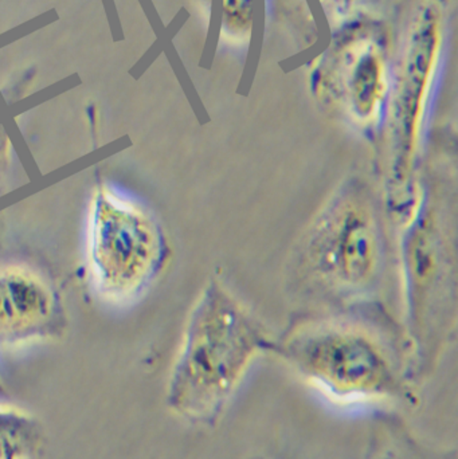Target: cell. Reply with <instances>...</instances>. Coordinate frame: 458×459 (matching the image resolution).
Segmentation results:
<instances>
[{
	"label": "cell",
	"instance_id": "1",
	"mask_svg": "<svg viewBox=\"0 0 458 459\" xmlns=\"http://www.w3.org/2000/svg\"><path fill=\"white\" fill-rule=\"evenodd\" d=\"M282 355L330 406L341 411L406 414L421 404L416 377L394 356L359 332L298 337Z\"/></svg>",
	"mask_w": 458,
	"mask_h": 459
},
{
	"label": "cell",
	"instance_id": "2",
	"mask_svg": "<svg viewBox=\"0 0 458 459\" xmlns=\"http://www.w3.org/2000/svg\"><path fill=\"white\" fill-rule=\"evenodd\" d=\"M263 347L261 334L238 307L212 294L172 372L169 411L194 428H217Z\"/></svg>",
	"mask_w": 458,
	"mask_h": 459
},
{
	"label": "cell",
	"instance_id": "3",
	"mask_svg": "<svg viewBox=\"0 0 458 459\" xmlns=\"http://www.w3.org/2000/svg\"><path fill=\"white\" fill-rule=\"evenodd\" d=\"M443 13L437 0H421L411 13L395 69L394 109L405 129L419 120L443 48Z\"/></svg>",
	"mask_w": 458,
	"mask_h": 459
},
{
	"label": "cell",
	"instance_id": "4",
	"mask_svg": "<svg viewBox=\"0 0 458 459\" xmlns=\"http://www.w3.org/2000/svg\"><path fill=\"white\" fill-rule=\"evenodd\" d=\"M319 253L322 264L344 282H365L378 259V237L370 214L359 206L341 210L323 237Z\"/></svg>",
	"mask_w": 458,
	"mask_h": 459
},
{
	"label": "cell",
	"instance_id": "5",
	"mask_svg": "<svg viewBox=\"0 0 458 459\" xmlns=\"http://www.w3.org/2000/svg\"><path fill=\"white\" fill-rule=\"evenodd\" d=\"M347 42L336 56V64L355 115L370 118L386 93V59L371 38L354 37Z\"/></svg>",
	"mask_w": 458,
	"mask_h": 459
},
{
	"label": "cell",
	"instance_id": "6",
	"mask_svg": "<svg viewBox=\"0 0 458 459\" xmlns=\"http://www.w3.org/2000/svg\"><path fill=\"white\" fill-rule=\"evenodd\" d=\"M365 459H457V450L435 446L419 438L402 414L371 415Z\"/></svg>",
	"mask_w": 458,
	"mask_h": 459
},
{
	"label": "cell",
	"instance_id": "7",
	"mask_svg": "<svg viewBox=\"0 0 458 459\" xmlns=\"http://www.w3.org/2000/svg\"><path fill=\"white\" fill-rule=\"evenodd\" d=\"M45 439V429L37 418L0 403V459L38 458Z\"/></svg>",
	"mask_w": 458,
	"mask_h": 459
},
{
	"label": "cell",
	"instance_id": "8",
	"mask_svg": "<svg viewBox=\"0 0 458 459\" xmlns=\"http://www.w3.org/2000/svg\"><path fill=\"white\" fill-rule=\"evenodd\" d=\"M255 0H222V30L230 39H245L252 31Z\"/></svg>",
	"mask_w": 458,
	"mask_h": 459
},
{
	"label": "cell",
	"instance_id": "9",
	"mask_svg": "<svg viewBox=\"0 0 458 459\" xmlns=\"http://www.w3.org/2000/svg\"><path fill=\"white\" fill-rule=\"evenodd\" d=\"M322 2L325 3L328 7L333 8V10L341 13V11L347 10V8L351 7L354 0H322Z\"/></svg>",
	"mask_w": 458,
	"mask_h": 459
},
{
	"label": "cell",
	"instance_id": "10",
	"mask_svg": "<svg viewBox=\"0 0 458 459\" xmlns=\"http://www.w3.org/2000/svg\"><path fill=\"white\" fill-rule=\"evenodd\" d=\"M246 459H269V458L265 457V455H250V457L246 458Z\"/></svg>",
	"mask_w": 458,
	"mask_h": 459
}]
</instances>
